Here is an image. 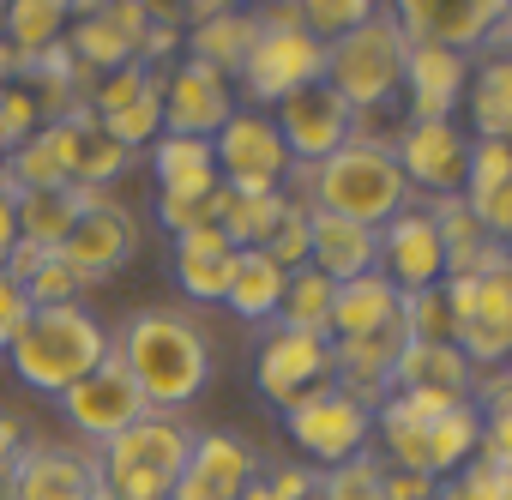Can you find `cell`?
I'll return each mask as SVG.
<instances>
[{
    "instance_id": "cell-45",
    "label": "cell",
    "mask_w": 512,
    "mask_h": 500,
    "mask_svg": "<svg viewBox=\"0 0 512 500\" xmlns=\"http://www.w3.org/2000/svg\"><path fill=\"white\" fill-rule=\"evenodd\" d=\"M25 320H31V296H25V284L0 272V356H7V344L19 338Z\"/></svg>"
},
{
    "instance_id": "cell-8",
    "label": "cell",
    "mask_w": 512,
    "mask_h": 500,
    "mask_svg": "<svg viewBox=\"0 0 512 500\" xmlns=\"http://www.w3.org/2000/svg\"><path fill=\"white\" fill-rule=\"evenodd\" d=\"M211 157H217V181L241 199H260V193H284L290 187V151L278 139V121L266 109H235L217 139H211Z\"/></svg>"
},
{
    "instance_id": "cell-40",
    "label": "cell",
    "mask_w": 512,
    "mask_h": 500,
    "mask_svg": "<svg viewBox=\"0 0 512 500\" xmlns=\"http://www.w3.org/2000/svg\"><path fill=\"white\" fill-rule=\"evenodd\" d=\"M506 181H512V145L506 139H476L470 145V175H464L458 199H482V193H494Z\"/></svg>"
},
{
    "instance_id": "cell-44",
    "label": "cell",
    "mask_w": 512,
    "mask_h": 500,
    "mask_svg": "<svg viewBox=\"0 0 512 500\" xmlns=\"http://www.w3.org/2000/svg\"><path fill=\"white\" fill-rule=\"evenodd\" d=\"M260 482L272 488V500H314V470L308 464H260Z\"/></svg>"
},
{
    "instance_id": "cell-39",
    "label": "cell",
    "mask_w": 512,
    "mask_h": 500,
    "mask_svg": "<svg viewBox=\"0 0 512 500\" xmlns=\"http://www.w3.org/2000/svg\"><path fill=\"white\" fill-rule=\"evenodd\" d=\"M308 223H314V211H308L302 199H290L284 223L272 229V241L260 247V254H266L272 266H284V272H302V266H308Z\"/></svg>"
},
{
    "instance_id": "cell-41",
    "label": "cell",
    "mask_w": 512,
    "mask_h": 500,
    "mask_svg": "<svg viewBox=\"0 0 512 500\" xmlns=\"http://www.w3.org/2000/svg\"><path fill=\"white\" fill-rule=\"evenodd\" d=\"M31 133H43L37 97H31L25 85H0V157H13Z\"/></svg>"
},
{
    "instance_id": "cell-20",
    "label": "cell",
    "mask_w": 512,
    "mask_h": 500,
    "mask_svg": "<svg viewBox=\"0 0 512 500\" xmlns=\"http://www.w3.org/2000/svg\"><path fill=\"white\" fill-rule=\"evenodd\" d=\"M7 500H97V452L25 446V458L7 470Z\"/></svg>"
},
{
    "instance_id": "cell-9",
    "label": "cell",
    "mask_w": 512,
    "mask_h": 500,
    "mask_svg": "<svg viewBox=\"0 0 512 500\" xmlns=\"http://www.w3.org/2000/svg\"><path fill=\"white\" fill-rule=\"evenodd\" d=\"M284 434H290V446H296L308 464L338 470V464H350V458L368 452V440H374V410L356 404V398L338 392V386H320V392H308V398H296V404L284 410Z\"/></svg>"
},
{
    "instance_id": "cell-15",
    "label": "cell",
    "mask_w": 512,
    "mask_h": 500,
    "mask_svg": "<svg viewBox=\"0 0 512 500\" xmlns=\"http://www.w3.org/2000/svg\"><path fill=\"white\" fill-rule=\"evenodd\" d=\"M253 386H260V398L278 404V410H290L296 398L332 386V338L272 326L266 344L253 350Z\"/></svg>"
},
{
    "instance_id": "cell-31",
    "label": "cell",
    "mask_w": 512,
    "mask_h": 500,
    "mask_svg": "<svg viewBox=\"0 0 512 500\" xmlns=\"http://www.w3.org/2000/svg\"><path fill=\"white\" fill-rule=\"evenodd\" d=\"M67 25H73V7L67 0H13L7 19H0V37H7L25 61L49 55L55 43H67Z\"/></svg>"
},
{
    "instance_id": "cell-32",
    "label": "cell",
    "mask_w": 512,
    "mask_h": 500,
    "mask_svg": "<svg viewBox=\"0 0 512 500\" xmlns=\"http://www.w3.org/2000/svg\"><path fill=\"white\" fill-rule=\"evenodd\" d=\"M332 296H338V284L320 278L314 266H302V272H290V284H284V308H278L272 326H290V332H314V338H326Z\"/></svg>"
},
{
    "instance_id": "cell-27",
    "label": "cell",
    "mask_w": 512,
    "mask_h": 500,
    "mask_svg": "<svg viewBox=\"0 0 512 500\" xmlns=\"http://www.w3.org/2000/svg\"><path fill=\"white\" fill-rule=\"evenodd\" d=\"M151 175H157V193L163 199H193V205H205L223 187L217 181L211 139H181V133H163L151 145Z\"/></svg>"
},
{
    "instance_id": "cell-17",
    "label": "cell",
    "mask_w": 512,
    "mask_h": 500,
    "mask_svg": "<svg viewBox=\"0 0 512 500\" xmlns=\"http://www.w3.org/2000/svg\"><path fill=\"white\" fill-rule=\"evenodd\" d=\"M380 278H392L398 296H416V290L446 284V247H440L434 211H428L422 199L404 205V211L380 229Z\"/></svg>"
},
{
    "instance_id": "cell-1",
    "label": "cell",
    "mask_w": 512,
    "mask_h": 500,
    "mask_svg": "<svg viewBox=\"0 0 512 500\" xmlns=\"http://www.w3.org/2000/svg\"><path fill=\"white\" fill-rule=\"evenodd\" d=\"M115 356L133 374V386L145 392L151 416H175L211 386V338L199 320H187L175 308L127 314V326L115 332Z\"/></svg>"
},
{
    "instance_id": "cell-26",
    "label": "cell",
    "mask_w": 512,
    "mask_h": 500,
    "mask_svg": "<svg viewBox=\"0 0 512 500\" xmlns=\"http://www.w3.org/2000/svg\"><path fill=\"white\" fill-rule=\"evenodd\" d=\"M229 278H235V247L217 223H199L187 235H175V284L187 302H223L229 296Z\"/></svg>"
},
{
    "instance_id": "cell-48",
    "label": "cell",
    "mask_w": 512,
    "mask_h": 500,
    "mask_svg": "<svg viewBox=\"0 0 512 500\" xmlns=\"http://www.w3.org/2000/svg\"><path fill=\"white\" fill-rule=\"evenodd\" d=\"M500 49H512V0H506V19H500V37H494Z\"/></svg>"
},
{
    "instance_id": "cell-28",
    "label": "cell",
    "mask_w": 512,
    "mask_h": 500,
    "mask_svg": "<svg viewBox=\"0 0 512 500\" xmlns=\"http://www.w3.org/2000/svg\"><path fill=\"white\" fill-rule=\"evenodd\" d=\"M392 392H422V398H470L476 392V368L464 362L458 344H404Z\"/></svg>"
},
{
    "instance_id": "cell-34",
    "label": "cell",
    "mask_w": 512,
    "mask_h": 500,
    "mask_svg": "<svg viewBox=\"0 0 512 500\" xmlns=\"http://www.w3.org/2000/svg\"><path fill=\"white\" fill-rule=\"evenodd\" d=\"M151 91H163V73H157V67H145V61H133V67H115V73L91 79V97H85V109H91L97 121H109V115H121V109L145 103Z\"/></svg>"
},
{
    "instance_id": "cell-12",
    "label": "cell",
    "mask_w": 512,
    "mask_h": 500,
    "mask_svg": "<svg viewBox=\"0 0 512 500\" xmlns=\"http://www.w3.org/2000/svg\"><path fill=\"white\" fill-rule=\"evenodd\" d=\"M398 31L410 49H446V55H482L500 37L506 0H398Z\"/></svg>"
},
{
    "instance_id": "cell-13",
    "label": "cell",
    "mask_w": 512,
    "mask_h": 500,
    "mask_svg": "<svg viewBox=\"0 0 512 500\" xmlns=\"http://www.w3.org/2000/svg\"><path fill=\"white\" fill-rule=\"evenodd\" d=\"M145 31H151V7H145V0H103V7H73L67 55L79 61V73L103 79V73L133 67V61L145 55Z\"/></svg>"
},
{
    "instance_id": "cell-11",
    "label": "cell",
    "mask_w": 512,
    "mask_h": 500,
    "mask_svg": "<svg viewBox=\"0 0 512 500\" xmlns=\"http://www.w3.org/2000/svg\"><path fill=\"white\" fill-rule=\"evenodd\" d=\"M470 133L464 121H404L392 157L410 181V199H458L464 193V175H470Z\"/></svg>"
},
{
    "instance_id": "cell-18",
    "label": "cell",
    "mask_w": 512,
    "mask_h": 500,
    "mask_svg": "<svg viewBox=\"0 0 512 500\" xmlns=\"http://www.w3.org/2000/svg\"><path fill=\"white\" fill-rule=\"evenodd\" d=\"M235 85L199 61H175L163 73V133H181V139H217V127L235 115Z\"/></svg>"
},
{
    "instance_id": "cell-5",
    "label": "cell",
    "mask_w": 512,
    "mask_h": 500,
    "mask_svg": "<svg viewBox=\"0 0 512 500\" xmlns=\"http://www.w3.org/2000/svg\"><path fill=\"white\" fill-rule=\"evenodd\" d=\"M193 452L181 416H145L109 446H97V500H169Z\"/></svg>"
},
{
    "instance_id": "cell-37",
    "label": "cell",
    "mask_w": 512,
    "mask_h": 500,
    "mask_svg": "<svg viewBox=\"0 0 512 500\" xmlns=\"http://www.w3.org/2000/svg\"><path fill=\"white\" fill-rule=\"evenodd\" d=\"M404 338H410V344H452V302H446V284L404 296Z\"/></svg>"
},
{
    "instance_id": "cell-24",
    "label": "cell",
    "mask_w": 512,
    "mask_h": 500,
    "mask_svg": "<svg viewBox=\"0 0 512 500\" xmlns=\"http://www.w3.org/2000/svg\"><path fill=\"white\" fill-rule=\"evenodd\" d=\"M392 326H404V296H398L392 278L368 272V278H356V284H338L332 320H326V338H332V344L380 338V332H392Z\"/></svg>"
},
{
    "instance_id": "cell-23",
    "label": "cell",
    "mask_w": 512,
    "mask_h": 500,
    "mask_svg": "<svg viewBox=\"0 0 512 500\" xmlns=\"http://www.w3.org/2000/svg\"><path fill=\"white\" fill-rule=\"evenodd\" d=\"M308 266L320 278H332V284H356V278L380 272V229H362V223L314 211V223H308Z\"/></svg>"
},
{
    "instance_id": "cell-16",
    "label": "cell",
    "mask_w": 512,
    "mask_h": 500,
    "mask_svg": "<svg viewBox=\"0 0 512 500\" xmlns=\"http://www.w3.org/2000/svg\"><path fill=\"white\" fill-rule=\"evenodd\" d=\"M272 121H278V139H284V151H290L296 169H314V163H326L332 151H344L356 139V115H350V103L326 79L308 85V91H296V97H284L272 109Z\"/></svg>"
},
{
    "instance_id": "cell-35",
    "label": "cell",
    "mask_w": 512,
    "mask_h": 500,
    "mask_svg": "<svg viewBox=\"0 0 512 500\" xmlns=\"http://www.w3.org/2000/svg\"><path fill=\"white\" fill-rule=\"evenodd\" d=\"M314 500H386V464L380 458H350L338 470H320Z\"/></svg>"
},
{
    "instance_id": "cell-10",
    "label": "cell",
    "mask_w": 512,
    "mask_h": 500,
    "mask_svg": "<svg viewBox=\"0 0 512 500\" xmlns=\"http://www.w3.org/2000/svg\"><path fill=\"white\" fill-rule=\"evenodd\" d=\"M133 254H139V217H133L121 199H109V193H85V211L73 217L67 241L55 247V260H61L85 290L103 284V278H115Z\"/></svg>"
},
{
    "instance_id": "cell-2",
    "label": "cell",
    "mask_w": 512,
    "mask_h": 500,
    "mask_svg": "<svg viewBox=\"0 0 512 500\" xmlns=\"http://www.w3.org/2000/svg\"><path fill=\"white\" fill-rule=\"evenodd\" d=\"M284 193L302 199L308 211H326V217H344V223H362V229H386L404 205H416L392 145H380V139H350L326 163L290 169Z\"/></svg>"
},
{
    "instance_id": "cell-25",
    "label": "cell",
    "mask_w": 512,
    "mask_h": 500,
    "mask_svg": "<svg viewBox=\"0 0 512 500\" xmlns=\"http://www.w3.org/2000/svg\"><path fill=\"white\" fill-rule=\"evenodd\" d=\"M464 133H470V139H506V145H512V49H500V43H488V49L470 61Z\"/></svg>"
},
{
    "instance_id": "cell-50",
    "label": "cell",
    "mask_w": 512,
    "mask_h": 500,
    "mask_svg": "<svg viewBox=\"0 0 512 500\" xmlns=\"http://www.w3.org/2000/svg\"><path fill=\"white\" fill-rule=\"evenodd\" d=\"M506 374H512V368H506Z\"/></svg>"
},
{
    "instance_id": "cell-33",
    "label": "cell",
    "mask_w": 512,
    "mask_h": 500,
    "mask_svg": "<svg viewBox=\"0 0 512 500\" xmlns=\"http://www.w3.org/2000/svg\"><path fill=\"white\" fill-rule=\"evenodd\" d=\"M476 416H482V458L494 464H512V374H476V392H470Z\"/></svg>"
},
{
    "instance_id": "cell-4",
    "label": "cell",
    "mask_w": 512,
    "mask_h": 500,
    "mask_svg": "<svg viewBox=\"0 0 512 500\" xmlns=\"http://www.w3.org/2000/svg\"><path fill=\"white\" fill-rule=\"evenodd\" d=\"M253 19H260V31H253V49L235 73L247 109H278L284 97L308 91L326 79V43L314 31H302V13H296V0L290 7H253Z\"/></svg>"
},
{
    "instance_id": "cell-21",
    "label": "cell",
    "mask_w": 512,
    "mask_h": 500,
    "mask_svg": "<svg viewBox=\"0 0 512 500\" xmlns=\"http://www.w3.org/2000/svg\"><path fill=\"white\" fill-rule=\"evenodd\" d=\"M464 85H470V55H446V49H410L404 61V121H458L464 109Z\"/></svg>"
},
{
    "instance_id": "cell-30",
    "label": "cell",
    "mask_w": 512,
    "mask_h": 500,
    "mask_svg": "<svg viewBox=\"0 0 512 500\" xmlns=\"http://www.w3.org/2000/svg\"><path fill=\"white\" fill-rule=\"evenodd\" d=\"M79 211H85V187H37V193H19V241L49 247V254H55Z\"/></svg>"
},
{
    "instance_id": "cell-46",
    "label": "cell",
    "mask_w": 512,
    "mask_h": 500,
    "mask_svg": "<svg viewBox=\"0 0 512 500\" xmlns=\"http://www.w3.org/2000/svg\"><path fill=\"white\" fill-rule=\"evenodd\" d=\"M25 446H31V434H25V422L13 416V410H0V476H7L19 458H25Z\"/></svg>"
},
{
    "instance_id": "cell-6",
    "label": "cell",
    "mask_w": 512,
    "mask_h": 500,
    "mask_svg": "<svg viewBox=\"0 0 512 500\" xmlns=\"http://www.w3.org/2000/svg\"><path fill=\"white\" fill-rule=\"evenodd\" d=\"M404 61H410V37L398 31V13L374 7L368 25L326 43V85L350 103V115H380L404 91Z\"/></svg>"
},
{
    "instance_id": "cell-7",
    "label": "cell",
    "mask_w": 512,
    "mask_h": 500,
    "mask_svg": "<svg viewBox=\"0 0 512 500\" xmlns=\"http://www.w3.org/2000/svg\"><path fill=\"white\" fill-rule=\"evenodd\" d=\"M452 302V344L476 374L512 368V266L488 278H446Z\"/></svg>"
},
{
    "instance_id": "cell-47",
    "label": "cell",
    "mask_w": 512,
    "mask_h": 500,
    "mask_svg": "<svg viewBox=\"0 0 512 500\" xmlns=\"http://www.w3.org/2000/svg\"><path fill=\"white\" fill-rule=\"evenodd\" d=\"M13 247H19V193L0 181V266H7Z\"/></svg>"
},
{
    "instance_id": "cell-14",
    "label": "cell",
    "mask_w": 512,
    "mask_h": 500,
    "mask_svg": "<svg viewBox=\"0 0 512 500\" xmlns=\"http://www.w3.org/2000/svg\"><path fill=\"white\" fill-rule=\"evenodd\" d=\"M55 404H61L67 428H73L79 440H91V446H109L115 434H127L133 422H145V416H151L145 392L133 386V374L121 368V356H115V350H109V362H103L97 374H85V380H79L73 392H61Z\"/></svg>"
},
{
    "instance_id": "cell-42",
    "label": "cell",
    "mask_w": 512,
    "mask_h": 500,
    "mask_svg": "<svg viewBox=\"0 0 512 500\" xmlns=\"http://www.w3.org/2000/svg\"><path fill=\"white\" fill-rule=\"evenodd\" d=\"M458 500H512V464H494V458H470L458 476H452Z\"/></svg>"
},
{
    "instance_id": "cell-36",
    "label": "cell",
    "mask_w": 512,
    "mask_h": 500,
    "mask_svg": "<svg viewBox=\"0 0 512 500\" xmlns=\"http://www.w3.org/2000/svg\"><path fill=\"white\" fill-rule=\"evenodd\" d=\"M127 163H133V151H121L97 121L85 127V151H79V169H73V187H85V193H103L115 175H127Z\"/></svg>"
},
{
    "instance_id": "cell-19",
    "label": "cell",
    "mask_w": 512,
    "mask_h": 500,
    "mask_svg": "<svg viewBox=\"0 0 512 500\" xmlns=\"http://www.w3.org/2000/svg\"><path fill=\"white\" fill-rule=\"evenodd\" d=\"M260 470V452H253L241 434H223V428H205L193 434V452H187V470L175 482L169 500H241V488Z\"/></svg>"
},
{
    "instance_id": "cell-38",
    "label": "cell",
    "mask_w": 512,
    "mask_h": 500,
    "mask_svg": "<svg viewBox=\"0 0 512 500\" xmlns=\"http://www.w3.org/2000/svg\"><path fill=\"white\" fill-rule=\"evenodd\" d=\"M296 13H302V31H314L320 43H338L344 31L374 19V0H296Z\"/></svg>"
},
{
    "instance_id": "cell-22",
    "label": "cell",
    "mask_w": 512,
    "mask_h": 500,
    "mask_svg": "<svg viewBox=\"0 0 512 500\" xmlns=\"http://www.w3.org/2000/svg\"><path fill=\"white\" fill-rule=\"evenodd\" d=\"M181 19H199L181 43H187V61H199V67H211V73H223L229 85H235V73H241V61H247V49H253V31H260V19H253V7H181Z\"/></svg>"
},
{
    "instance_id": "cell-43",
    "label": "cell",
    "mask_w": 512,
    "mask_h": 500,
    "mask_svg": "<svg viewBox=\"0 0 512 500\" xmlns=\"http://www.w3.org/2000/svg\"><path fill=\"white\" fill-rule=\"evenodd\" d=\"M79 290H85V284H79V278L61 266V260H49V266H43L31 284H25L31 308H67V302H79Z\"/></svg>"
},
{
    "instance_id": "cell-29",
    "label": "cell",
    "mask_w": 512,
    "mask_h": 500,
    "mask_svg": "<svg viewBox=\"0 0 512 500\" xmlns=\"http://www.w3.org/2000/svg\"><path fill=\"white\" fill-rule=\"evenodd\" d=\"M284 284H290V272L272 266L266 254H235V278H229L223 308L247 326H272L278 308H284Z\"/></svg>"
},
{
    "instance_id": "cell-49",
    "label": "cell",
    "mask_w": 512,
    "mask_h": 500,
    "mask_svg": "<svg viewBox=\"0 0 512 500\" xmlns=\"http://www.w3.org/2000/svg\"><path fill=\"white\" fill-rule=\"evenodd\" d=\"M0 500H7V476H0Z\"/></svg>"
},
{
    "instance_id": "cell-3",
    "label": "cell",
    "mask_w": 512,
    "mask_h": 500,
    "mask_svg": "<svg viewBox=\"0 0 512 500\" xmlns=\"http://www.w3.org/2000/svg\"><path fill=\"white\" fill-rule=\"evenodd\" d=\"M109 350H115V332L85 302H67V308H31V320L7 344V362L31 392L61 398L85 374H97L109 362Z\"/></svg>"
}]
</instances>
